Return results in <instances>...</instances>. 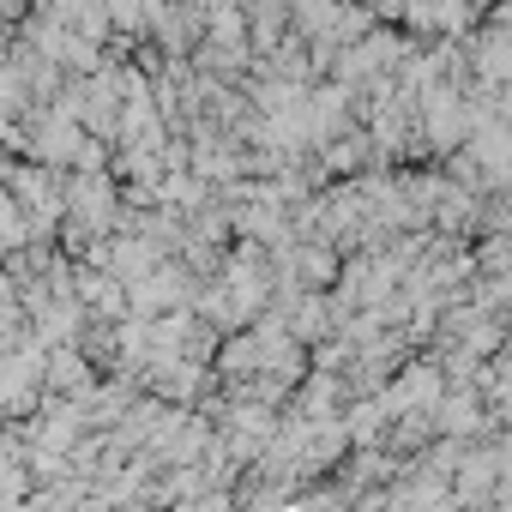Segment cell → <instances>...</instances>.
Masks as SVG:
<instances>
[{
    "label": "cell",
    "mask_w": 512,
    "mask_h": 512,
    "mask_svg": "<svg viewBox=\"0 0 512 512\" xmlns=\"http://www.w3.org/2000/svg\"><path fill=\"white\" fill-rule=\"evenodd\" d=\"M43 386H55L67 404H85V398L97 392V374H91V362H85L79 350H55V356H49V374H43Z\"/></svg>",
    "instance_id": "6da1fadb"
},
{
    "label": "cell",
    "mask_w": 512,
    "mask_h": 512,
    "mask_svg": "<svg viewBox=\"0 0 512 512\" xmlns=\"http://www.w3.org/2000/svg\"><path fill=\"white\" fill-rule=\"evenodd\" d=\"M296 260H302V272H308L314 284H326V278L338 272V266H332V253H326V247H302V253H296Z\"/></svg>",
    "instance_id": "7a4b0ae2"
},
{
    "label": "cell",
    "mask_w": 512,
    "mask_h": 512,
    "mask_svg": "<svg viewBox=\"0 0 512 512\" xmlns=\"http://www.w3.org/2000/svg\"><path fill=\"white\" fill-rule=\"evenodd\" d=\"M0 49H7V43H0ZM0 67H7V55H0Z\"/></svg>",
    "instance_id": "3957f363"
}]
</instances>
